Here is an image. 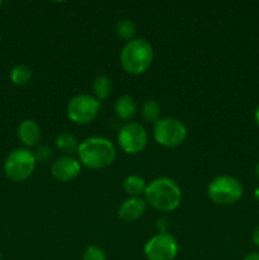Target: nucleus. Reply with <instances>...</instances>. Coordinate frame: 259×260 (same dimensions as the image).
Wrapping results in <instances>:
<instances>
[{"label": "nucleus", "instance_id": "obj_8", "mask_svg": "<svg viewBox=\"0 0 259 260\" xmlns=\"http://www.w3.org/2000/svg\"><path fill=\"white\" fill-rule=\"evenodd\" d=\"M178 253V241L167 233H159L152 236L144 246V254L147 260H174Z\"/></svg>", "mask_w": 259, "mask_h": 260}, {"label": "nucleus", "instance_id": "obj_18", "mask_svg": "<svg viewBox=\"0 0 259 260\" xmlns=\"http://www.w3.org/2000/svg\"><path fill=\"white\" fill-rule=\"evenodd\" d=\"M116 33L121 40L130 42V41L135 40V35H136V25L128 18H123L119 19L116 24Z\"/></svg>", "mask_w": 259, "mask_h": 260}, {"label": "nucleus", "instance_id": "obj_20", "mask_svg": "<svg viewBox=\"0 0 259 260\" xmlns=\"http://www.w3.org/2000/svg\"><path fill=\"white\" fill-rule=\"evenodd\" d=\"M83 260H107V255L102 248L90 245L84 250Z\"/></svg>", "mask_w": 259, "mask_h": 260}, {"label": "nucleus", "instance_id": "obj_12", "mask_svg": "<svg viewBox=\"0 0 259 260\" xmlns=\"http://www.w3.org/2000/svg\"><path fill=\"white\" fill-rule=\"evenodd\" d=\"M18 137L27 147H33L41 140V128L33 119H24L18 126Z\"/></svg>", "mask_w": 259, "mask_h": 260}, {"label": "nucleus", "instance_id": "obj_11", "mask_svg": "<svg viewBox=\"0 0 259 260\" xmlns=\"http://www.w3.org/2000/svg\"><path fill=\"white\" fill-rule=\"evenodd\" d=\"M147 202L141 197H130L118 208V216L126 222H134L146 212Z\"/></svg>", "mask_w": 259, "mask_h": 260}, {"label": "nucleus", "instance_id": "obj_15", "mask_svg": "<svg viewBox=\"0 0 259 260\" xmlns=\"http://www.w3.org/2000/svg\"><path fill=\"white\" fill-rule=\"evenodd\" d=\"M122 185H123V190L130 197H140L141 194H145V190L147 187L144 178L135 174L127 175L123 179Z\"/></svg>", "mask_w": 259, "mask_h": 260}, {"label": "nucleus", "instance_id": "obj_24", "mask_svg": "<svg viewBox=\"0 0 259 260\" xmlns=\"http://www.w3.org/2000/svg\"><path fill=\"white\" fill-rule=\"evenodd\" d=\"M254 118H255L256 124H258V126H259V106L256 107L255 112H254Z\"/></svg>", "mask_w": 259, "mask_h": 260}, {"label": "nucleus", "instance_id": "obj_28", "mask_svg": "<svg viewBox=\"0 0 259 260\" xmlns=\"http://www.w3.org/2000/svg\"><path fill=\"white\" fill-rule=\"evenodd\" d=\"M0 7H2V2H0Z\"/></svg>", "mask_w": 259, "mask_h": 260}, {"label": "nucleus", "instance_id": "obj_1", "mask_svg": "<svg viewBox=\"0 0 259 260\" xmlns=\"http://www.w3.org/2000/svg\"><path fill=\"white\" fill-rule=\"evenodd\" d=\"M76 154L81 165L91 170H101L113 164L117 151L111 140L102 136H90L80 142Z\"/></svg>", "mask_w": 259, "mask_h": 260}, {"label": "nucleus", "instance_id": "obj_2", "mask_svg": "<svg viewBox=\"0 0 259 260\" xmlns=\"http://www.w3.org/2000/svg\"><path fill=\"white\" fill-rule=\"evenodd\" d=\"M145 201L152 208L163 212H172L182 202V190L173 179L160 177L151 180L145 190Z\"/></svg>", "mask_w": 259, "mask_h": 260}, {"label": "nucleus", "instance_id": "obj_9", "mask_svg": "<svg viewBox=\"0 0 259 260\" xmlns=\"http://www.w3.org/2000/svg\"><path fill=\"white\" fill-rule=\"evenodd\" d=\"M147 140H149V136H147L146 129L136 122L124 123L117 135L119 147L130 155H136L141 152L146 147Z\"/></svg>", "mask_w": 259, "mask_h": 260}, {"label": "nucleus", "instance_id": "obj_29", "mask_svg": "<svg viewBox=\"0 0 259 260\" xmlns=\"http://www.w3.org/2000/svg\"><path fill=\"white\" fill-rule=\"evenodd\" d=\"M0 41H2V36H0Z\"/></svg>", "mask_w": 259, "mask_h": 260}, {"label": "nucleus", "instance_id": "obj_16", "mask_svg": "<svg viewBox=\"0 0 259 260\" xmlns=\"http://www.w3.org/2000/svg\"><path fill=\"white\" fill-rule=\"evenodd\" d=\"M93 93L98 101L107 99L112 93V80L106 75H99L93 81Z\"/></svg>", "mask_w": 259, "mask_h": 260}, {"label": "nucleus", "instance_id": "obj_6", "mask_svg": "<svg viewBox=\"0 0 259 260\" xmlns=\"http://www.w3.org/2000/svg\"><path fill=\"white\" fill-rule=\"evenodd\" d=\"M187 127L180 119L167 117L160 118L154 124L152 135L155 141L164 147H178L187 139Z\"/></svg>", "mask_w": 259, "mask_h": 260}, {"label": "nucleus", "instance_id": "obj_17", "mask_svg": "<svg viewBox=\"0 0 259 260\" xmlns=\"http://www.w3.org/2000/svg\"><path fill=\"white\" fill-rule=\"evenodd\" d=\"M160 113H161V108L156 101L149 99L144 102L141 107V116L145 121L155 124L160 119Z\"/></svg>", "mask_w": 259, "mask_h": 260}, {"label": "nucleus", "instance_id": "obj_4", "mask_svg": "<svg viewBox=\"0 0 259 260\" xmlns=\"http://www.w3.org/2000/svg\"><path fill=\"white\" fill-rule=\"evenodd\" d=\"M243 184L231 175H218L210 182L207 194L216 205H234L243 197Z\"/></svg>", "mask_w": 259, "mask_h": 260}, {"label": "nucleus", "instance_id": "obj_13", "mask_svg": "<svg viewBox=\"0 0 259 260\" xmlns=\"http://www.w3.org/2000/svg\"><path fill=\"white\" fill-rule=\"evenodd\" d=\"M137 103L132 96L122 95L119 96L114 104V112L117 117L122 121H131L137 113Z\"/></svg>", "mask_w": 259, "mask_h": 260}, {"label": "nucleus", "instance_id": "obj_3", "mask_svg": "<svg viewBox=\"0 0 259 260\" xmlns=\"http://www.w3.org/2000/svg\"><path fill=\"white\" fill-rule=\"evenodd\" d=\"M154 50L150 42L144 38H135L122 47L119 62L122 69L131 75H142L151 66Z\"/></svg>", "mask_w": 259, "mask_h": 260}, {"label": "nucleus", "instance_id": "obj_27", "mask_svg": "<svg viewBox=\"0 0 259 260\" xmlns=\"http://www.w3.org/2000/svg\"><path fill=\"white\" fill-rule=\"evenodd\" d=\"M0 260H2V254H0Z\"/></svg>", "mask_w": 259, "mask_h": 260}, {"label": "nucleus", "instance_id": "obj_23", "mask_svg": "<svg viewBox=\"0 0 259 260\" xmlns=\"http://www.w3.org/2000/svg\"><path fill=\"white\" fill-rule=\"evenodd\" d=\"M244 260H259V253L255 251V253H250L244 258Z\"/></svg>", "mask_w": 259, "mask_h": 260}, {"label": "nucleus", "instance_id": "obj_14", "mask_svg": "<svg viewBox=\"0 0 259 260\" xmlns=\"http://www.w3.org/2000/svg\"><path fill=\"white\" fill-rule=\"evenodd\" d=\"M55 145L58 151L62 152L63 156H71V154L78 152L80 142L74 135L69 134V132H62L56 137Z\"/></svg>", "mask_w": 259, "mask_h": 260}, {"label": "nucleus", "instance_id": "obj_25", "mask_svg": "<svg viewBox=\"0 0 259 260\" xmlns=\"http://www.w3.org/2000/svg\"><path fill=\"white\" fill-rule=\"evenodd\" d=\"M254 197H255V198H256V200H258V201H259V187H258V188H256V189H255V190H254Z\"/></svg>", "mask_w": 259, "mask_h": 260}, {"label": "nucleus", "instance_id": "obj_5", "mask_svg": "<svg viewBox=\"0 0 259 260\" xmlns=\"http://www.w3.org/2000/svg\"><path fill=\"white\" fill-rule=\"evenodd\" d=\"M37 165L32 151L24 147H19L10 152L4 162V172L9 179L14 182H23L33 174Z\"/></svg>", "mask_w": 259, "mask_h": 260}, {"label": "nucleus", "instance_id": "obj_7", "mask_svg": "<svg viewBox=\"0 0 259 260\" xmlns=\"http://www.w3.org/2000/svg\"><path fill=\"white\" fill-rule=\"evenodd\" d=\"M101 111V102L90 94H78L69 101L66 114L76 124L93 122Z\"/></svg>", "mask_w": 259, "mask_h": 260}, {"label": "nucleus", "instance_id": "obj_19", "mask_svg": "<svg viewBox=\"0 0 259 260\" xmlns=\"http://www.w3.org/2000/svg\"><path fill=\"white\" fill-rule=\"evenodd\" d=\"M30 78H32V71L27 65H23V63L15 65L10 71V80L15 85H25L29 83Z\"/></svg>", "mask_w": 259, "mask_h": 260}, {"label": "nucleus", "instance_id": "obj_22", "mask_svg": "<svg viewBox=\"0 0 259 260\" xmlns=\"http://www.w3.org/2000/svg\"><path fill=\"white\" fill-rule=\"evenodd\" d=\"M253 243L259 248V226H256L255 230L253 231Z\"/></svg>", "mask_w": 259, "mask_h": 260}, {"label": "nucleus", "instance_id": "obj_21", "mask_svg": "<svg viewBox=\"0 0 259 260\" xmlns=\"http://www.w3.org/2000/svg\"><path fill=\"white\" fill-rule=\"evenodd\" d=\"M33 155H35L36 160L38 162H47L48 160L52 159L53 149L51 146H47V145H42V146H38L36 149Z\"/></svg>", "mask_w": 259, "mask_h": 260}, {"label": "nucleus", "instance_id": "obj_10", "mask_svg": "<svg viewBox=\"0 0 259 260\" xmlns=\"http://www.w3.org/2000/svg\"><path fill=\"white\" fill-rule=\"evenodd\" d=\"M81 164L79 159L73 156H61L51 165V174L56 180L69 182L80 174Z\"/></svg>", "mask_w": 259, "mask_h": 260}, {"label": "nucleus", "instance_id": "obj_26", "mask_svg": "<svg viewBox=\"0 0 259 260\" xmlns=\"http://www.w3.org/2000/svg\"><path fill=\"white\" fill-rule=\"evenodd\" d=\"M255 174H256V177H258V179H259V162L256 164V167H255Z\"/></svg>", "mask_w": 259, "mask_h": 260}]
</instances>
